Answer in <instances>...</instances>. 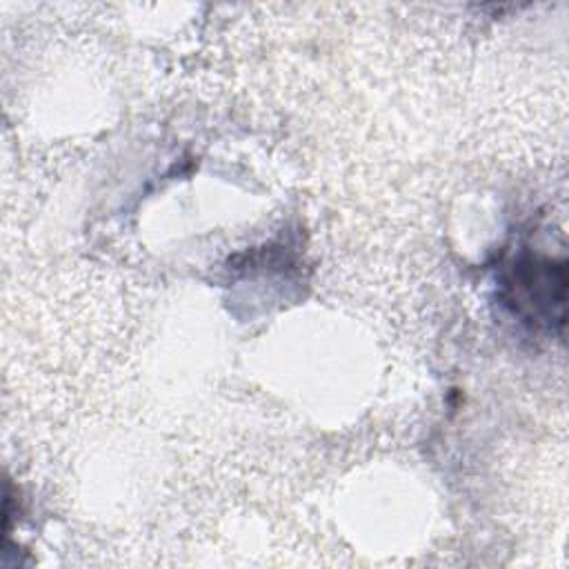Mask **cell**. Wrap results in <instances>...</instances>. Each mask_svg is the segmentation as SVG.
Wrapping results in <instances>:
<instances>
[{"mask_svg": "<svg viewBox=\"0 0 569 569\" xmlns=\"http://www.w3.org/2000/svg\"><path fill=\"white\" fill-rule=\"evenodd\" d=\"M565 264H553L551 260H522L513 269V280L509 282L511 300L520 307H529L531 318L540 322L565 318Z\"/></svg>", "mask_w": 569, "mask_h": 569, "instance_id": "obj_1", "label": "cell"}]
</instances>
